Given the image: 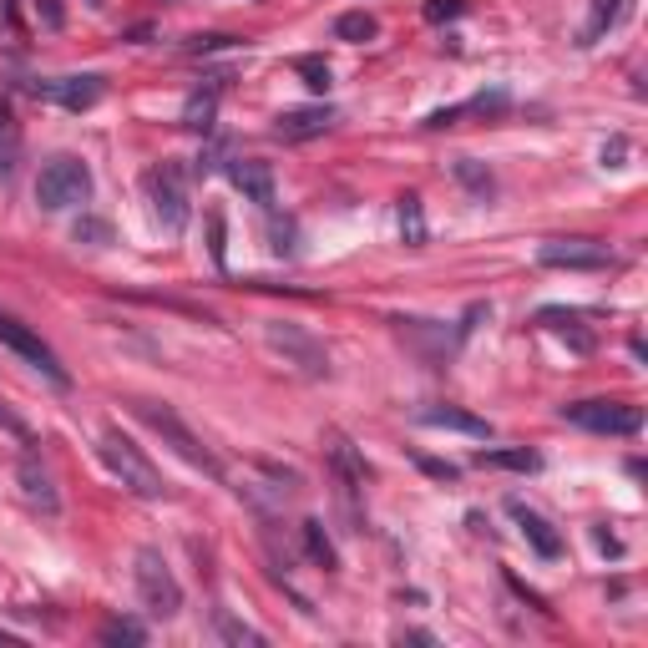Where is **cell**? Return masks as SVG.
Here are the masks:
<instances>
[{
    "instance_id": "8d00e7d4",
    "label": "cell",
    "mask_w": 648,
    "mask_h": 648,
    "mask_svg": "<svg viewBox=\"0 0 648 648\" xmlns=\"http://www.w3.org/2000/svg\"><path fill=\"white\" fill-rule=\"evenodd\" d=\"M0 426H16V421H11V416H6V411H0Z\"/></svg>"
},
{
    "instance_id": "7c38bea8",
    "label": "cell",
    "mask_w": 648,
    "mask_h": 648,
    "mask_svg": "<svg viewBox=\"0 0 648 648\" xmlns=\"http://www.w3.org/2000/svg\"><path fill=\"white\" fill-rule=\"evenodd\" d=\"M507 512H512V522H517V532L527 537V547L537 552V557H562V537H557V527L542 517V512H532L522 497H507Z\"/></svg>"
},
{
    "instance_id": "8992f818",
    "label": "cell",
    "mask_w": 648,
    "mask_h": 648,
    "mask_svg": "<svg viewBox=\"0 0 648 648\" xmlns=\"http://www.w3.org/2000/svg\"><path fill=\"white\" fill-rule=\"evenodd\" d=\"M147 203H152V218L168 228V233L188 228L193 203H188V173L178 168V162H162V168L147 173Z\"/></svg>"
},
{
    "instance_id": "52a82bcc",
    "label": "cell",
    "mask_w": 648,
    "mask_h": 648,
    "mask_svg": "<svg viewBox=\"0 0 648 648\" xmlns=\"http://www.w3.org/2000/svg\"><path fill=\"white\" fill-rule=\"evenodd\" d=\"M562 421L598 431V436H638L643 431V411L628 400H573V405H562Z\"/></svg>"
},
{
    "instance_id": "5bb4252c",
    "label": "cell",
    "mask_w": 648,
    "mask_h": 648,
    "mask_svg": "<svg viewBox=\"0 0 648 648\" xmlns=\"http://www.w3.org/2000/svg\"><path fill=\"white\" fill-rule=\"evenodd\" d=\"M421 426H431V431H461L471 441L492 436V426H486L481 416H471V411H461V405H431V411H421Z\"/></svg>"
},
{
    "instance_id": "484cf974",
    "label": "cell",
    "mask_w": 648,
    "mask_h": 648,
    "mask_svg": "<svg viewBox=\"0 0 648 648\" xmlns=\"http://www.w3.org/2000/svg\"><path fill=\"white\" fill-rule=\"evenodd\" d=\"M380 26H375V16H365V11H345L340 21H335V41H370Z\"/></svg>"
},
{
    "instance_id": "7a4b0ae2",
    "label": "cell",
    "mask_w": 648,
    "mask_h": 648,
    "mask_svg": "<svg viewBox=\"0 0 648 648\" xmlns=\"http://www.w3.org/2000/svg\"><path fill=\"white\" fill-rule=\"evenodd\" d=\"M102 461L112 466V476L127 486L132 497H147V502H157V497H168V481H162V471L142 456V446H132V436H122L117 426H107L102 431Z\"/></svg>"
},
{
    "instance_id": "2e32d148",
    "label": "cell",
    "mask_w": 648,
    "mask_h": 648,
    "mask_svg": "<svg viewBox=\"0 0 648 648\" xmlns=\"http://www.w3.org/2000/svg\"><path fill=\"white\" fill-rule=\"evenodd\" d=\"M583 314L578 309H537V324H547V330H557L567 345H573L578 355H593L598 350V340H593V330H583L578 324Z\"/></svg>"
},
{
    "instance_id": "d6a6232c",
    "label": "cell",
    "mask_w": 648,
    "mask_h": 648,
    "mask_svg": "<svg viewBox=\"0 0 648 648\" xmlns=\"http://www.w3.org/2000/svg\"><path fill=\"white\" fill-rule=\"evenodd\" d=\"M36 11H41V21H46L51 31L61 26V0H36Z\"/></svg>"
},
{
    "instance_id": "277c9868",
    "label": "cell",
    "mask_w": 648,
    "mask_h": 648,
    "mask_svg": "<svg viewBox=\"0 0 648 648\" xmlns=\"http://www.w3.org/2000/svg\"><path fill=\"white\" fill-rule=\"evenodd\" d=\"M87 198H92V168H87L81 157L61 152V157H51L46 168H41V178H36V203H41L46 213L76 208V203H87Z\"/></svg>"
},
{
    "instance_id": "4316f807",
    "label": "cell",
    "mask_w": 648,
    "mask_h": 648,
    "mask_svg": "<svg viewBox=\"0 0 648 648\" xmlns=\"http://www.w3.org/2000/svg\"><path fill=\"white\" fill-rule=\"evenodd\" d=\"M71 238L87 243V249H107V243H112V223H107V218H76Z\"/></svg>"
},
{
    "instance_id": "603a6c76",
    "label": "cell",
    "mask_w": 648,
    "mask_h": 648,
    "mask_svg": "<svg viewBox=\"0 0 648 648\" xmlns=\"http://www.w3.org/2000/svg\"><path fill=\"white\" fill-rule=\"evenodd\" d=\"M476 466H502V471H537L542 461H537V451L517 446V451H481V456H476Z\"/></svg>"
},
{
    "instance_id": "8fae6325",
    "label": "cell",
    "mask_w": 648,
    "mask_h": 648,
    "mask_svg": "<svg viewBox=\"0 0 648 648\" xmlns=\"http://www.w3.org/2000/svg\"><path fill=\"white\" fill-rule=\"evenodd\" d=\"M228 178H233V188L249 198V203L274 208L279 188H274V168H269V162H259V157H233V162H228Z\"/></svg>"
},
{
    "instance_id": "9c48e42d",
    "label": "cell",
    "mask_w": 648,
    "mask_h": 648,
    "mask_svg": "<svg viewBox=\"0 0 648 648\" xmlns=\"http://www.w3.org/2000/svg\"><path fill=\"white\" fill-rule=\"evenodd\" d=\"M26 92L41 97V102H56V107H66V112H87V107L102 102L107 81H102L97 71H87V76H46V81H31Z\"/></svg>"
},
{
    "instance_id": "e575fe53",
    "label": "cell",
    "mask_w": 648,
    "mask_h": 648,
    "mask_svg": "<svg viewBox=\"0 0 648 648\" xmlns=\"http://www.w3.org/2000/svg\"><path fill=\"white\" fill-rule=\"evenodd\" d=\"M400 643H436V633H421V628H411V633H400Z\"/></svg>"
},
{
    "instance_id": "6da1fadb",
    "label": "cell",
    "mask_w": 648,
    "mask_h": 648,
    "mask_svg": "<svg viewBox=\"0 0 648 648\" xmlns=\"http://www.w3.org/2000/svg\"><path fill=\"white\" fill-rule=\"evenodd\" d=\"M132 411H137V421H142V426H147L162 446H168L173 456H183L188 466H198V471H203V476H213V481L223 476V461H218V456H213L198 436H193V426L173 411V405H162V400H132Z\"/></svg>"
},
{
    "instance_id": "cb8c5ba5",
    "label": "cell",
    "mask_w": 648,
    "mask_h": 648,
    "mask_svg": "<svg viewBox=\"0 0 648 648\" xmlns=\"http://www.w3.org/2000/svg\"><path fill=\"white\" fill-rule=\"evenodd\" d=\"M213 112H218V92H193L188 107H183V127L208 132V127H213Z\"/></svg>"
},
{
    "instance_id": "f1b7e54d",
    "label": "cell",
    "mask_w": 648,
    "mask_h": 648,
    "mask_svg": "<svg viewBox=\"0 0 648 648\" xmlns=\"http://www.w3.org/2000/svg\"><path fill=\"white\" fill-rule=\"evenodd\" d=\"M102 643H147V628L132 618H112V623H102Z\"/></svg>"
},
{
    "instance_id": "d4e9b609",
    "label": "cell",
    "mask_w": 648,
    "mask_h": 648,
    "mask_svg": "<svg viewBox=\"0 0 648 648\" xmlns=\"http://www.w3.org/2000/svg\"><path fill=\"white\" fill-rule=\"evenodd\" d=\"M213 628H218V638H223V643H254V648H264V633H259V628L238 623V618H233V613H223V608L213 613Z\"/></svg>"
},
{
    "instance_id": "ffe728a7",
    "label": "cell",
    "mask_w": 648,
    "mask_h": 648,
    "mask_svg": "<svg viewBox=\"0 0 648 648\" xmlns=\"http://www.w3.org/2000/svg\"><path fill=\"white\" fill-rule=\"evenodd\" d=\"M299 537H304V552L324 567V573H335V547H330V537H324V522H319V517H304Z\"/></svg>"
},
{
    "instance_id": "d6986e66",
    "label": "cell",
    "mask_w": 648,
    "mask_h": 648,
    "mask_svg": "<svg viewBox=\"0 0 648 648\" xmlns=\"http://www.w3.org/2000/svg\"><path fill=\"white\" fill-rule=\"evenodd\" d=\"M451 173H456V178H461V188H466L471 198H481V203H486V198H492V193H497V183H492V173H486V168H481V162H476V157H456V162H451Z\"/></svg>"
},
{
    "instance_id": "f546056e",
    "label": "cell",
    "mask_w": 648,
    "mask_h": 648,
    "mask_svg": "<svg viewBox=\"0 0 648 648\" xmlns=\"http://www.w3.org/2000/svg\"><path fill=\"white\" fill-rule=\"evenodd\" d=\"M456 16H466V0H426V21H431V26L456 21Z\"/></svg>"
},
{
    "instance_id": "9a60e30c",
    "label": "cell",
    "mask_w": 648,
    "mask_h": 648,
    "mask_svg": "<svg viewBox=\"0 0 648 648\" xmlns=\"http://www.w3.org/2000/svg\"><path fill=\"white\" fill-rule=\"evenodd\" d=\"M330 466H335V481H340V492H345V502H350L360 486H365V461H360L355 441L330 436Z\"/></svg>"
},
{
    "instance_id": "e0dca14e",
    "label": "cell",
    "mask_w": 648,
    "mask_h": 648,
    "mask_svg": "<svg viewBox=\"0 0 648 648\" xmlns=\"http://www.w3.org/2000/svg\"><path fill=\"white\" fill-rule=\"evenodd\" d=\"M16 476H21V492H26V502H36L41 512H61V497H56V486H51V476L41 471V461H36L31 451L21 456Z\"/></svg>"
},
{
    "instance_id": "3957f363",
    "label": "cell",
    "mask_w": 648,
    "mask_h": 648,
    "mask_svg": "<svg viewBox=\"0 0 648 648\" xmlns=\"http://www.w3.org/2000/svg\"><path fill=\"white\" fill-rule=\"evenodd\" d=\"M132 583H137V598H142V608H147L152 618L168 623V618L183 613V588H178L168 557H162L157 547H137V557H132Z\"/></svg>"
},
{
    "instance_id": "ba28073f",
    "label": "cell",
    "mask_w": 648,
    "mask_h": 648,
    "mask_svg": "<svg viewBox=\"0 0 648 648\" xmlns=\"http://www.w3.org/2000/svg\"><path fill=\"white\" fill-rule=\"evenodd\" d=\"M0 345H6V350H16V355H21V360H26L31 370H41V375H46L51 385H61V390L71 385V375H66V365L56 360V350H51V345H46V340H41L36 330H26L21 319L0 314Z\"/></svg>"
},
{
    "instance_id": "d590c367",
    "label": "cell",
    "mask_w": 648,
    "mask_h": 648,
    "mask_svg": "<svg viewBox=\"0 0 648 648\" xmlns=\"http://www.w3.org/2000/svg\"><path fill=\"white\" fill-rule=\"evenodd\" d=\"M0 643H21V638H16V633H6V628H0Z\"/></svg>"
},
{
    "instance_id": "30bf717a",
    "label": "cell",
    "mask_w": 648,
    "mask_h": 648,
    "mask_svg": "<svg viewBox=\"0 0 648 648\" xmlns=\"http://www.w3.org/2000/svg\"><path fill=\"white\" fill-rule=\"evenodd\" d=\"M537 259L547 269H608L613 264V249L598 238H547Z\"/></svg>"
},
{
    "instance_id": "7402d4cb",
    "label": "cell",
    "mask_w": 648,
    "mask_h": 648,
    "mask_svg": "<svg viewBox=\"0 0 648 648\" xmlns=\"http://www.w3.org/2000/svg\"><path fill=\"white\" fill-rule=\"evenodd\" d=\"M16 162H21V127L11 117H0V183L16 178Z\"/></svg>"
},
{
    "instance_id": "83f0119b",
    "label": "cell",
    "mask_w": 648,
    "mask_h": 648,
    "mask_svg": "<svg viewBox=\"0 0 648 648\" xmlns=\"http://www.w3.org/2000/svg\"><path fill=\"white\" fill-rule=\"evenodd\" d=\"M294 71L304 76L309 92H330V66H324L319 56H294Z\"/></svg>"
},
{
    "instance_id": "836d02e7",
    "label": "cell",
    "mask_w": 648,
    "mask_h": 648,
    "mask_svg": "<svg viewBox=\"0 0 648 648\" xmlns=\"http://www.w3.org/2000/svg\"><path fill=\"white\" fill-rule=\"evenodd\" d=\"M598 547H603V552H613V557L623 552V542H618V537H608V527H598Z\"/></svg>"
},
{
    "instance_id": "4fadbf2b",
    "label": "cell",
    "mask_w": 648,
    "mask_h": 648,
    "mask_svg": "<svg viewBox=\"0 0 648 648\" xmlns=\"http://www.w3.org/2000/svg\"><path fill=\"white\" fill-rule=\"evenodd\" d=\"M330 122H335V107H289V112H279L274 132L284 142H304V137H319Z\"/></svg>"
},
{
    "instance_id": "5b68a950",
    "label": "cell",
    "mask_w": 648,
    "mask_h": 648,
    "mask_svg": "<svg viewBox=\"0 0 648 648\" xmlns=\"http://www.w3.org/2000/svg\"><path fill=\"white\" fill-rule=\"evenodd\" d=\"M264 340H269V350H279L284 365H294L299 375H309V380H324V375H330V350H324V345L304 330V324L269 319V324H264Z\"/></svg>"
},
{
    "instance_id": "4dcf8cb0",
    "label": "cell",
    "mask_w": 648,
    "mask_h": 648,
    "mask_svg": "<svg viewBox=\"0 0 648 648\" xmlns=\"http://www.w3.org/2000/svg\"><path fill=\"white\" fill-rule=\"evenodd\" d=\"M421 471L436 476V481H456V466H451V461H431V456H421Z\"/></svg>"
},
{
    "instance_id": "ac0fdd59",
    "label": "cell",
    "mask_w": 648,
    "mask_h": 648,
    "mask_svg": "<svg viewBox=\"0 0 648 648\" xmlns=\"http://www.w3.org/2000/svg\"><path fill=\"white\" fill-rule=\"evenodd\" d=\"M623 16H628V0H593V16H588V26H583V46H593L603 31H613Z\"/></svg>"
},
{
    "instance_id": "1f68e13d",
    "label": "cell",
    "mask_w": 648,
    "mask_h": 648,
    "mask_svg": "<svg viewBox=\"0 0 648 648\" xmlns=\"http://www.w3.org/2000/svg\"><path fill=\"white\" fill-rule=\"evenodd\" d=\"M208 228H213V264H223V213H208Z\"/></svg>"
},
{
    "instance_id": "44dd1931",
    "label": "cell",
    "mask_w": 648,
    "mask_h": 648,
    "mask_svg": "<svg viewBox=\"0 0 648 648\" xmlns=\"http://www.w3.org/2000/svg\"><path fill=\"white\" fill-rule=\"evenodd\" d=\"M400 238L411 243V249H421V243H426V208H421L416 193L400 198Z\"/></svg>"
}]
</instances>
